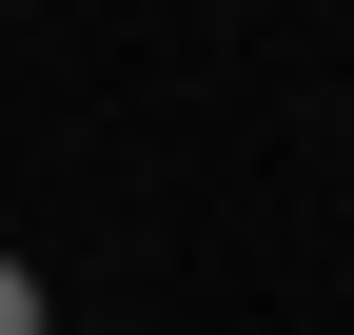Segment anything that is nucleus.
Returning <instances> with one entry per match:
<instances>
[{
    "mask_svg": "<svg viewBox=\"0 0 354 335\" xmlns=\"http://www.w3.org/2000/svg\"><path fill=\"white\" fill-rule=\"evenodd\" d=\"M0 335H59V296H39V257H0Z\"/></svg>",
    "mask_w": 354,
    "mask_h": 335,
    "instance_id": "nucleus-1",
    "label": "nucleus"
}]
</instances>
